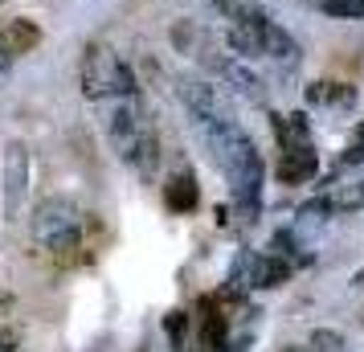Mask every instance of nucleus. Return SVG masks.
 Listing matches in <instances>:
<instances>
[{
    "instance_id": "1",
    "label": "nucleus",
    "mask_w": 364,
    "mask_h": 352,
    "mask_svg": "<svg viewBox=\"0 0 364 352\" xmlns=\"http://www.w3.org/2000/svg\"><path fill=\"white\" fill-rule=\"evenodd\" d=\"M200 144L209 148L213 164L225 172L233 197V213L242 221H254L262 213V151L258 144L242 132V123H225V127H209L200 132Z\"/></svg>"
},
{
    "instance_id": "2",
    "label": "nucleus",
    "mask_w": 364,
    "mask_h": 352,
    "mask_svg": "<svg viewBox=\"0 0 364 352\" xmlns=\"http://www.w3.org/2000/svg\"><path fill=\"white\" fill-rule=\"evenodd\" d=\"M102 107V132L111 139V148L135 168L151 176L160 168V135L151 123V111L144 107L139 95H123V99H107Z\"/></svg>"
},
{
    "instance_id": "3",
    "label": "nucleus",
    "mask_w": 364,
    "mask_h": 352,
    "mask_svg": "<svg viewBox=\"0 0 364 352\" xmlns=\"http://www.w3.org/2000/svg\"><path fill=\"white\" fill-rule=\"evenodd\" d=\"M78 78H82V95L90 102H107V99H123V95H139V82H135V70L119 58L107 41H90L82 50V66H78Z\"/></svg>"
},
{
    "instance_id": "4",
    "label": "nucleus",
    "mask_w": 364,
    "mask_h": 352,
    "mask_svg": "<svg viewBox=\"0 0 364 352\" xmlns=\"http://www.w3.org/2000/svg\"><path fill=\"white\" fill-rule=\"evenodd\" d=\"M82 230H86V213L70 201V197H62V193L46 197V201L33 209V221H29V234H33V242L46 254L78 250Z\"/></svg>"
},
{
    "instance_id": "5",
    "label": "nucleus",
    "mask_w": 364,
    "mask_h": 352,
    "mask_svg": "<svg viewBox=\"0 0 364 352\" xmlns=\"http://www.w3.org/2000/svg\"><path fill=\"white\" fill-rule=\"evenodd\" d=\"M176 95H181L184 111L193 119V127L209 132V127H225V123H237L233 115V102H230V90L225 86L209 82V78H181L176 82Z\"/></svg>"
},
{
    "instance_id": "6",
    "label": "nucleus",
    "mask_w": 364,
    "mask_h": 352,
    "mask_svg": "<svg viewBox=\"0 0 364 352\" xmlns=\"http://www.w3.org/2000/svg\"><path fill=\"white\" fill-rule=\"evenodd\" d=\"M200 66L209 70L230 95H237V99H246V102H266V78L258 70H250L242 58L221 53V50H200Z\"/></svg>"
},
{
    "instance_id": "7",
    "label": "nucleus",
    "mask_w": 364,
    "mask_h": 352,
    "mask_svg": "<svg viewBox=\"0 0 364 352\" xmlns=\"http://www.w3.org/2000/svg\"><path fill=\"white\" fill-rule=\"evenodd\" d=\"M29 176H33V160L21 139L4 144V221H17L29 197Z\"/></svg>"
},
{
    "instance_id": "8",
    "label": "nucleus",
    "mask_w": 364,
    "mask_h": 352,
    "mask_svg": "<svg viewBox=\"0 0 364 352\" xmlns=\"http://www.w3.org/2000/svg\"><path fill=\"white\" fill-rule=\"evenodd\" d=\"M197 348H205V352H230L221 295H205V299H200V311H197Z\"/></svg>"
},
{
    "instance_id": "9",
    "label": "nucleus",
    "mask_w": 364,
    "mask_h": 352,
    "mask_svg": "<svg viewBox=\"0 0 364 352\" xmlns=\"http://www.w3.org/2000/svg\"><path fill=\"white\" fill-rule=\"evenodd\" d=\"M287 279H291V262H287L282 254H274V250L254 254V262H250V287H254V291H274V287H282Z\"/></svg>"
},
{
    "instance_id": "10",
    "label": "nucleus",
    "mask_w": 364,
    "mask_h": 352,
    "mask_svg": "<svg viewBox=\"0 0 364 352\" xmlns=\"http://www.w3.org/2000/svg\"><path fill=\"white\" fill-rule=\"evenodd\" d=\"M164 205L172 209V213H193L200 205V188H197V176L188 172V168H181V172H172L164 181Z\"/></svg>"
},
{
    "instance_id": "11",
    "label": "nucleus",
    "mask_w": 364,
    "mask_h": 352,
    "mask_svg": "<svg viewBox=\"0 0 364 352\" xmlns=\"http://www.w3.org/2000/svg\"><path fill=\"white\" fill-rule=\"evenodd\" d=\"M315 172H319V156H315V148L282 151L279 168H274V176H279V185H303V181H311Z\"/></svg>"
},
{
    "instance_id": "12",
    "label": "nucleus",
    "mask_w": 364,
    "mask_h": 352,
    "mask_svg": "<svg viewBox=\"0 0 364 352\" xmlns=\"http://www.w3.org/2000/svg\"><path fill=\"white\" fill-rule=\"evenodd\" d=\"M0 46L13 53V58L37 50V46H41V29H37V21H29V17L4 21V25H0Z\"/></svg>"
},
{
    "instance_id": "13",
    "label": "nucleus",
    "mask_w": 364,
    "mask_h": 352,
    "mask_svg": "<svg viewBox=\"0 0 364 352\" xmlns=\"http://www.w3.org/2000/svg\"><path fill=\"white\" fill-rule=\"evenodd\" d=\"M274 123V135H279V151H299V148H315L311 144V123L303 111L295 115H270Z\"/></svg>"
},
{
    "instance_id": "14",
    "label": "nucleus",
    "mask_w": 364,
    "mask_h": 352,
    "mask_svg": "<svg viewBox=\"0 0 364 352\" xmlns=\"http://www.w3.org/2000/svg\"><path fill=\"white\" fill-rule=\"evenodd\" d=\"M336 213V205H331V197H315V201L299 205V218H295V234L307 238L315 234V230H323L328 225V218Z\"/></svg>"
},
{
    "instance_id": "15",
    "label": "nucleus",
    "mask_w": 364,
    "mask_h": 352,
    "mask_svg": "<svg viewBox=\"0 0 364 352\" xmlns=\"http://www.w3.org/2000/svg\"><path fill=\"white\" fill-rule=\"evenodd\" d=\"M307 102H311V107H348V102H356V86L311 82V86H307Z\"/></svg>"
},
{
    "instance_id": "16",
    "label": "nucleus",
    "mask_w": 364,
    "mask_h": 352,
    "mask_svg": "<svg viewBox=\"0 0 364 352\" xmlns=\"http://www.w3.org/2000/svg\"><path fill=\"white\" fill-rule=\"evenodd\" d=\"M217 9V17H225L230 25H237V21H254L262 9L254 4V0H209Z\"/></svg>"
},
{
    "instance_id": "17",
    "label": "nucleus",
    "mask_w": 364,
    "mask_h": 352,
    "mask_svg": "<svg viewBox=\"0 0 364 352\" xmlns=\"http://www.w3.org/2000/svg\"><path fill=\"white\" fill-rule=\"evenodd\" d=\"M188 324H193V316H184V311H168V319H164V332L176 352L188 348Z\"/></svg>"
},
{
    "instance_id": "18",
    "label": "nucleus",
    "mask_w": 364,
    "mask_h": 352,
    "mask_svg": "<svg viewBox=\"0 0 364 352\" xmlns=\"http://www.w3.org/2000/svg\"><path fill=\"white\" fill-rule=\"evenodd\" d=\"M331 205H336V213H344V209H360L364 205V181L356 185H340L331 193Z\"/></svg>"
},
{
    "instance_id": "19",
    "label": "nucleus",
    "mask_w": 364,
    "mask_h": 352,
    "mask_svg": "<svg viewBox=\"0 0 364 352\" xmlns=\"http://www.w3.org/2000/svg\"><path fill=\"white\" fill-rule=\"evenodd\" d=\"M328 17H340V21H360L364 17V0H319Z\"/></svg>"
},
{
    "instance_id": "20",
    "label": "nucleus",
    "mask_w": 364,
    "mask_h": 352,
    "mask_svg": "<svg viewBox=\"0 0 364 352\" xmlns=\"http://www.w3.org/2000/svg\"><path fill=\"white\" fill-rule=\"evenodd\" d=\"M307 348L311 352H344V336L331 332V328H315L311 340H307Z\"/></svg>"
},
{
    "instance_id": "21",
    "label": "nucleus",
    "mask_w": 364,
    "mask_h": 352,
    "mask_svg": "<svg viewBox=\"0 0 364 352\" xmlns=\"http://www.w3.org/2000/svg\"><path fill=\"white\" fill-rule=\"evenodd\" d=\"M172 41H176V50L193 53V46H197V29H193V21H176V25H172Z\"/></svg>"
},
{
    "instance_id": "22",
    "label": "nucleus",
    "mask_w": 364,
    "mask_h": 352,
    "mask_svg": "<svg viewBox=\"0 0 364 352\" xmlns=\"http://www.w3.org/2000/svg\"><path fill=\"white\" fill-rule=\"evenodd\" d=\"M340 164H364V139H356V144H348L344 148V156H340Z\"/></svg>"
},
{
    "instance_id": "23",
    "label": "nucleus",
    "mask_w": 364,
    "mask_h": 352,
    "mask_svg": "<svg viewBox=\"0 0 364 352\" xmlns=\"http://www.w3.org/2000/svg\"><path fill=\"white\" fill-rule=\"evenodd\" d=\"M13 62H17V58H13V53H9L4 46H0V82L9 78V70H13Z\"/></svg>"
},
{
    "instance_id": "24",
    "label": "nucleus",
    "mask_w": 364,
    "mask_h": 352,
    "mask_svg": "<svg viewBox=\"0 0 364 352\" xmlns=\"http://www.w3.org/2000/svg\"><path fill=\"white\" fill-rule=\"evenodd\" d=\"M0 352H17V332H4V336H0Z\"/></svg>"
},
{
    "instance_id": "25",
    "label": "nucleus",
    "mask_w": 364,
    "mask_h": 352,
    "mask_svg": "<svg viewBox=\"0 0 364 352\" xmlns=\"http://www.w3.org/2000/svg\"><path fill=\"white\" fill-rule=\"evenodd\" d=\"M9 311H13V295H9V291L0 287V319L9 316Z\"/></svg>"
},
{
    "instance_id": "26",
    "label": "nucleus",
    "mask_w": 364,
    "mask_h": 352,
    "mask_svg": "<svg viewBox=\"0 0 364 352\" xmlns=\"http://www.w3.org/2000/svg\"><path fill=\"white\" fill-rule=\"evenodd\" d=\"M352 283H356V287H364V267L356 270V274H352Z\"/></svg>"
},
{
    "instance_id": "27",
    "label": "nucleus",
    "mask_w": 364,
    "mask_h": 352,
    "mask_svg": "<svg viewBox=\"0 0 364 352\" xmlns=\"http://www.w3.org/2000/svg\"><path fill=\"white\" fill-rule=\"evenodd\" d=\"M282 352H311V348H295V344H291V348H282Z\"/></svg>"
},
{
    "instance_id": "28",
    "label": "nucleus",
    "mask_w": 364,
    "mask_h": 352,
    "mask_svg": "<svg viewBox=\"0 0 364 352\" xmlns=\"http://www.w3.org/2000/svg\"><path fill=\"white\" fill-rule=\"evenodd\" d=\"M356 135H360V139H364V123H360V132H356Z\"/></svg>"
}]
</instances>
